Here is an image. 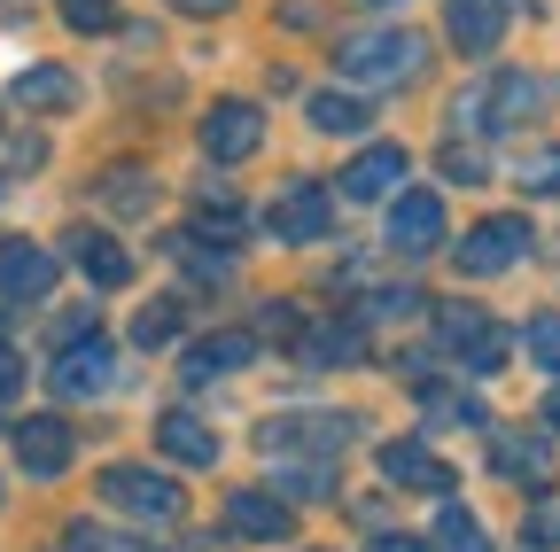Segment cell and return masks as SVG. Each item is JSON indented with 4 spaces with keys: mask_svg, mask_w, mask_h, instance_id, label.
Listing matches in <instances>:
<instances>
[{
    "mask_svg": "<svg viewBox=\"0 0 560 552\" xmlns=\"http://www.w3.org/2000/svg\"><path fill=\"white\" fill-rule=\"evenodd\" d=\"M94 195L109 202L117 219H140V211L156 202V172H132V164H117V172H102V187H94Z\"/></svg>",
    "mask_w": 560,
    "mask_h": 552,
    "instance_id": "obj_26",
    "label": "cell"
},
{
    "mask_svg": "<svg viewBox=\"0 0 560 552\" xmlns=\"http://www.w3.org/2000/svg\"><path fill=\"white\" fill-rule=\"evenodd\" d=\"M545 102H552V86H545L537 71H499V79H482L475 117H490V125H529V117H545Z\"/></svg>",
    "mask_w": 560,
    "mask_h": 552,
    "instance_id": "obj_9",
    "label": "cell"
},
{
    "mask_svg": "<svg viewBox=\"0 0 560 552\" xmlns=\"http://www.w3.org/2000/svg\"><path fill=\"white\" fill-rule=\"evenodd\" d=\"M70 421H55V412H32V421H16V459H24V474H62L70 467Z\"/></svg>",
    "mask_w": 560,
    "mask_h": 552,
    "instance_id": "obj_17",
    "label": "cell"
},
{
    "mask_svg": "<svg viewBox=\"0 0 560 552\" xmlns=\"http://www.w3.org/2000/svg\"><path fill=\"white\" fill-rule=\"evenodd\" d=\"M62 544H70V552H149V544H132V537H109V529H70Z\"/></svg>",
    "mask_w": 560,
    "mask_h": 552,
    "instance_id": "obj_36",
    "label": "cell"
},
{
    "mask_svg": "<svg viewBox=\"0 0 560 552\" xmlns=\"http://www.w3.org/2000/svg\"><path fill=\"white\" fill-rule=\"evenodd\" d=\"M202 156L210 164H242V156H257V141H265V109L257 102H242V94H226V102H210L202 109Z\"/></svg>",
    "mask_w": 560,
    "mask_h": 552,
    "instance_id": "obj_5",
    "label": "cell"
},
{
    "mask_svg": "<svg viewBox=\"0 0 560 552\" xmlns=\"http://www.w3.org/2000/svg\"><path fill=\"white\" fill-rule=\"evenodd\" d=\"M522 537H529L537 552H552V544H560V506H552V498H537V506H529V521H522Z\"/></svg>",
    "mask_w": 560,
    "mask_h": 552,
    "instance_id": "obj_35",
    "label": "cell"
},
{
    "mask_svg": "<svg viewBox=\"0 0 560 552\" xmlns=\"http://www.w3.org/2000/svg\"><path fill=\"white\" fill-rule=\"evenodd\" d=\"M55 289V257L39 242H0V304H39Z\"/></svg>",
    "mask_w": 560,
    "mask_h": 552,
    "instance_id": "obj_15",
    "label": "cell"
},
{
    "mask_svg": "<svg viewBox=\"0 0 560 552\" xmlns=\"http://www.w3.org/2000/svg\"><path fill=\"white\" fill-rule=\"evenodd\" d=\"M102 506L125 514V521L164 529V521L187 514V491H179L172 474H156V467H102Z\"/></svg>",
    "mask_w": 560,
    "mask_h": 552,
    "instance_id": "obj_3",
    "label": "cell"
},
{
    "mask_svg": "<svg viewBox=\"0 0 560 552\" xmlns=\"http://www.w3.org/2000/svg\"><path fill=\"white\" fill-rule=\"evenodd\" d=\"M179 327H187V312H179L172 296H156V304L132 312V342H140V351H164V342H179Z\"/></svg>",
    "mask_w": 560,
    "mask_h": 552,
    "instance_id": "obj_27",
    "label": "cell"
},
{
    "mask_svg": "<svg viewBox=\"0 0 560 552\" xmlns=\"http://www.w3.org/2000/svg\"><path fill=\"white\" fill-rule=\"evenodd\" d=\"M62 24L70 32H109L117 24V0H62Z\"/></svg>",
    "mask_w": 560,
    "mask_h": 552,
    "instance_id": "obj_34",
    "label": "cell"
},
{
    "mask_svg": "<svg viewBox=\"0 0 560 552\" xmlns=\"http://www.w3.org/2000/svg\"><path fill=\"white\" fill-rule=\"evenodd\" d=\"M545 428H560V389H552V397H545Z\"/></svg>",
    "mask_w": 560,
    "mask_h": 552,
    "instance_id": "obj_42",
    "label": "cell"
},
{
    "mask_svg": "<svg viewBox=\"0 0 560 552\" xmlns=\"http://www.w3.org/2000/svg\"><path fill=\"white\" fill-rule=\"evenodd\" d=\"M436 342H444V359H459L467 374H499L506 366V327L482 304H436Z\"/></svg>",
    "mask_w": 560,
    "mask_h": 552,
    "instance_id": "obj_4",
    "label": "cell"
},
{
    "mask_svg": "<svg viewBox=\"0 0 560 552\" xmlns=\"http://www.w3.org/2000/svg\"><path fill=\"white\" fill-rule=\"evenodd\" d=\"M304 117H312V132H335V141H350V132H366V94H350V86H319L312 102H304Z\"/></svg>",
    "mask_w": 560,
    "mask_h": 552,
    "instance_id": "obj_21",
    "label": "cell"
},
{
    "mask_svg": "<svg viewBox=\"0 0 560 552\" xmlns=\"http://www.w3.org/2000/svg\"><path fill=\"white\" fill-rule=\"evenodd\" d=\"M179 16H234V0H172Z\"/></svg>",
    "mask_w": 560,
    "mask_h": 552,
    "instance_id": "obj_40",
    "label": "cell"
},
{
    "mask_svg": "<svg viewBox=\"0 0 560 552\" xmlns=\"http://www.w3.org/2000/svg\"><path fill=\"white\" fill-rule=\"evenodd\" d=\"M0 195H9V179H0Z\"/></svg>",
    "mask_w": 560,
    "mask_h": 552,
    "instance_id": "obj_43",
    "label": "cell"
},
{
    "mask_svg": "<svg viewBox=\"0 0 560 552\" xmlns=\"http://www.w3.org/2000/svg\"><path fill=\"white\" fill-rule=\"evenodd\" d=\"M226 537H242V544H289L296 514H289L280 491H234L226 498Z\"/></svg>",
    "mask_w": 560,
    "mask_h": 552,
    "instance_id": "obj_10",
    "label": "cell"
},
{
    "mask_svg": "<svg viewBox=\"0 0 560 552\" xmlns=\"http://www.w3.org/2000/svg\"><path fill=\"white\" fill-rule=\"evenodd\" d=\"M420 412H429V428H475V421H482V404H475V397H444V389L420 397Z\"/></svg>",
    "mask_w": 560,
    "mask_h": 552,
    "instance_id": "obj_30",
    "label": "cell"
},
{
    "mask_svg": "<svg viewBox=\"0 0 560 552\" xmlns=\"http://www.w3.org/2000/svg\"><path fill=\"white\" fill-rule=\"evenodd\" d=\"M506 24H514V0H452L444 9V32L459 55H490L506 39Z\"/></svg>",
    "mask_w": 560,
    "mask_h": 552,
    "instance_id": "obj_13",
    "label": "cell"
},
{
    "mask_svg": "<svg viewBox=\"0 0 560 552\" xmlns=\"http://www.w3.org/2000/svg\"><path fill=\"white\" fill-rule=\"evenodd\" d=\"M529 257V219H482L467 242H459V272L490 281V272H514Z\"/></svg>",
    "mask_w": 560,
    "mask_h": 552,
    "instance_id": "obj_7",
    "label": "cell"
},
{
    "mask_svg": "<svg viewBox=\"0 0 560 552\" xmlns=\"http://www.w3.org/2000/svg\"><path fill=\"white\" fill-rule=\"evenodd\" d=\"M265 219H272V234H280V242H327L335 202H327V187H289Z\"/></svg>",
    "mask_w": 560,
    "mask_h": 552,
    "instance_id": "obj_18",
    "label": "cell"
},
{
    "mask_svg": "<svg viewBox=\"0 0 560 552\" xmlns=\"http://www.w3.org/2000/svg\"><path fill=\"white\" fill-rule=\"evenodd\" d=\"M55 397H109L117 389V351L94 334V342H70V351H55V374H47Z\"/></svg>",
    "mask_w": 560,
    "mask_h": 552,
    "instance_id": "obj_8",
    "label": "cell"
},
{
    "mask_svg": "<svg viewBox=\"0 0 560 552\" xmlns=\"http://www.w3.org/2000/svg\"><path fill=\"white\" fill-rule=\"evenodd\" d=\"M420 312V296L412 289H374L366 304H359V327H382V319H412Z\"/></svg>",
    "mask_w": 560,
    "mask_h": 552,
    "instance_id": "obj_32",
    "label": "cell"
},
{
    "mask_svg": "<svg viewBox=\"0 0 560 552\" xmlns=\"http://www.w3.org/2000/svg\"><path fill=\"white\" fill-rule=\"evenodd\" d=\"M444 179H459V187H475V179H490V164H482L475 149H452V156H444Z\"/></svg>",
    "mask_w": 560,
    "mask_h": 552,
    "instance_id": "obj_38",
    "label": "cell"
},
{
    "mask_svg": "<svg viewBox=\"0 0 560 552\" xmlns=\"http://www.w3.org/2000/svg\"><path fill=\"white\" fill-rule=\"evenodd\" d=\"M374 9H389V0H374Z\"/></svg>",
    "mask_w": 560,
    "mask_h": 552,
    "instance_id": "obj_44",
    "label": "cell"
},
{
    "mask_svg": "<svg viewBox=\"0 0 560 552\" xmlns=\"http://www.w3.org/2000/svg\"><path fill=\"white\" fill-rule=\"evenodd\" d=\"M62 257L79 265V272H86L94 289H125V281H132V257H125V242H109L102 226H70Z\"/></svg>",
    "mask_w": 560,
    "mask_h": 552,
    "instance_id": "obj_16",
    "label": "cell"
},
{
    "mask_svg": "<svg viewBox=\"0 0 560 552\" xmlns=\"http://www.w3.org/2000/svg\"><path fill=\"white\" fill-rule=\"evenodd\" d=\"M257 319H265V327H257V342H296V312H289V304H265Z\"/></svg>",
    "mask_w": 560,
    "mask_h": 552,
    "instance_id": "obj_37",
    "label": "cell"
},
{
    "mask_svg": "<svg viewBox=\"0 0 560 552\" xmlns=\"http://www.w3.org/2000/svg\"><path fill=\"white\" fill-rule=\"evenodd\" d=\"M514 187H522V195H560V141H552V149H529V156L514 164Z\"/></svg>",
    "mask_w": 560,
    "mask_h": 552,
    "instance_id": "obj_29",
    "label": "cell"
},
{
    "mask_svg": "<svg viewBox=\"0 0 560 552\" xmlns=\"http://www.w3.org/2000/svg\"><path fill=\"white\" fill-rule=\"evenodd\" d=\"M350 436H359L350 412H272V421H257V451L272 459H335Z\"/></svg>",
    "mask_w": 560,
    "mask_h": 552,
    "instance_id": "obj_2",
    "label": "cell"
},
{
    "mask_svg": "<svg viewBox=\"0 0 560 552\" xmlns=\"http://www.w3.org/2000/svg\"><path fill=\"white\" fill-rule=\"evenodd\" d=\"M249 359H257V334H249V327H219V334L187 342L179 374H187V389H202V381H219V374H242Z\"/></svg>",
    "mask_w": 560,
    "mask_h": 552,
    "instance_id": "obj_11",
    "label": "cell"
},
{
    "mask_svg": "<svg viewBox=\"0 0 560 552\" xmlns=\"http://www.w3.org/2000/svg\"><path fill=\"white\" fill-rule=\"evenodd\" d=\"M389 249H405V257L444 249V195L436 187H397L389 195Z\"/></svg>",
    "mask_w": 560,
    "mask_h": 552,
    "instance_id": "obj_6",
    "label": "cell"
},
{
    "mask_svg": "<svg viewBox=\"0 0 560 552\" xmlns=\"http://www.w3.org/2000/svg\"><path fill=\"white\" fill-rule=\"evenodd\" d=\"M490 474L499 482H522V491H545L552 482V459L537 436H499V451H490Z\"/></svg>",
    "mask_w": 560,
    "mask_h": 552,
    "instance_id": "obj_22",
    "label": "cell"
},
{
    "mask_svg": "<svg viewBox=\"0 0 560 552\" xmlns=\"http://www.w3.org/2000/svg\"><path fill=\"white\" fill-rule=\"evenodd\" d=\"M296 359L304 366H359L366 359V327L359 319H327V327L296 334Z\"/></svg>",
    "mask_w": 560,
    "mask_h": 552,
    "instance_id": "obj_20",
    "label": "cell"
},
{
    "mask_svg": "<svg viewBox=\"0 0 560 552\" xmlns=\"http://www.w3.org/2000/svg\"><path fill=\"white\" fill-rule=\"evenodd\" d=\"M156 451L172 459V467H210V459H219V436H210V421H195V412H164V421H156Z\"/></svg>",
    "mask_w": 560,
    "mask_h": 552,
    "instance_id": "obj_19",
    "label": "cell"
},
{
    "mask_svg": "<svg viewBox=\"0 0 560 552\" xmlns=\"http://www.w3.org/2000/svg\"><path fill=\"white\" fill-rule=\"evenodd\" d=\"M16 102H24V109H39V117H55V109L79 102V86H70L62 62H32V71L16 79Z\"/></svg>",
    "mask_w": 560,
    "mask_h": 552,
    "instance_id": "obj_24",
    "label": "cell"
},
{
    "mask_svg": "<svg viewBox=\"0 0 560 552\" xmlns=\"http://www.w3.org/2000/svg\"><path fill=\"white\" fill-rule=\"evenodd\" d=\"M335 71H342L350 86H412L420 71H429V39L405 32V24H374V32H359V39H342Z\"/></svg>",
    "mask_w": 560,
    "mask_h": 552,
    "instance_id": "obj_1",
    "label": "cell"
},
{
    "mask_svg": "<svg viewBox=\"0 0 560 552\" xmlns=\"http://www.w3.org/2000/svg\"><path fill=\"white\" fill-rule=\"evenodd\" d=\"M172 257H179V272H187V281H202V289H226V281H234V249H219V242H195V234H179V242H172Z\"/></svg>",
    "mask_w": 560,
    "mask_h": 552,
    "instance_id": "obj_25",
    "label": "cell"
},
{
    "mask_svg": "<svg viewBox=\"0 0 560 552\" xmlns=\"http://www.w3.org/2000/svg\"><path fill=\"white\" fill-rule=\"evenodd\" d=\"M374 552H420L412 537H397V529H374Z\"/></svg>",
    "mask_w": 560,
    "mask_h": 552,
    "instance_id": "obj_41",
    "label": "cell"
},
{
    "mask_svg": "<svg viewBox=\"0 0 560 552\" xmlns=\"http://www.w3.org/2000/svg\"><path fill=\"white\" fill-rule=\"evenodd\" d=\"M522 342H529V359H537L545 374H560V312H537V319L522 327Z\"/></svg>",
    "mask_w": 560,
    "mask_h": 552,
    "instance_id": "obj_31",
    "label": "cell"
},
{
    "mask_svg": "<svg viewBox=\"0 0 560 552\" xmlns=\"http://www.w3.org/2000/svg\"><path fill=\"white\" fill-rule=\"evenodd\" d=\"M436 552H490V537H482V521L467 506H444L436 514Z\"/></svg>",
    "mask_w": 560,
    "mask_h": 552,
    "instance_id": "obj_28",
    "label": "cell"
},
{
    "mask_svg": "<svg viewBox=\"0 0 560 552\" xmlns=\"http://www.w3.org/2000/svg\"><path fill=\"white\" fill-rule=\"evenodd\" d=\"M397 187H405V149H389V141L382 149H359V156L342 164V179H335L342 202H389Z\"/></svg>",
    "mask_w": 560,
    "mask_h": 552,
    "instance_id": "obj_12",
    "label": "cell"
},
{
    "mask_svg": "<svg viewBox=\"0 0 560 552\" xmlns=\"http://www.w3.org/2000/svg\"><path fill=\"white\" fill-rule=\"evenodd\" d=\"M249 226H257V211H242L234 195H202V202H195V242H219V249H234Z\"/></svg>",
    "mask_w": 560,
    "mask_h": 552,
    "instance_id": "obj_23",
    "label": "cell"
},
{
    "mask_svg": "<svg viewBox=\"0 0 560 552\" xmlns=\"http://www.w3.org/2000/svg\"><path fill=\"white\" fill-rule=\"evenodd\" d=\"M24 389V359L9 351V342H0V397H16Z\"/></svg>",
    "mask_w": 560,
    "mask_h": 552,
    "instance_id": "obj_39",
    "label": "cell"
},
{
    "mask_svg": "<svg viewBox=\"0 0 560 552\" xmlns=\"http://www.w3.org/2000/svg\"><path fill=\"white\" fill-rule=\"evenodd\" d=\"M289 498H335V459H304V467H289Z\"/></svg>",
    "mask_w": 560,
    "mask_h": 552,
    "instance_id": "obj_33",
    "label": "cell"
},
{
    "mask_svg": "<svg viewBox=\"0 0 560 552\" xmlns=\"http://www.w3.org/2000/svg\"><path fill=\"white\" fill-rule=\"evenodd\" d=\"M374 459H382V482H397V491H436V498L452 491V467L420 444V436H397V444H382Z\"/></svg>",
    "mask_w": 560,
    "mask_h": 552,
    "instance_id": "obj_14",
    "label": "cell"
}]
</instances>
